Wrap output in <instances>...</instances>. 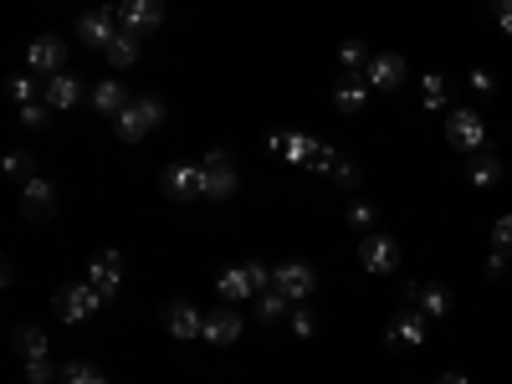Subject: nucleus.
Segmentation results:
<instances>
[{"label":"nucleus","instance_id":"obj_4","mask_svg":"<svg viewBox=\"0 0 512 384\" xmlns=\"http://www.w3.org/2000/svg\"><path fill=\"white\" fill-rule=\"evenodd\" d=\"M446 139H451L456 149H466V154L487 149V123H482V113H472V108H451V113H446Z\"/></svg>","mask_w":512,"mask_h":384},{"label":"nucleus","instance_id":"obj_30","mask_svg":"<svg viewBox=\"0 0 512 384\" xmlns=\"http://www.w3.org/2000/svg\"><path fill=\"white\" fill-rule=\"evenodd\" d=\"M446 93H451V88H446V77H441V72H425V82H420L425 108H441V103H446Z\"/></svg>","mask_w":512,"mask_h":384},{"label":"nucleus","instance_id":"obj_13","mask_svg":"<svg viewBox=\"0 0 512 384\" xmlns=\"http://www.w3.org/2000/svg\"><path fill=\"white\" fill-rule=\"evenodd\" d=\"M364 82H369L374 93H395L400 82H405V57H395V52H379V57H369Z\"/></svg>","mask_w":512,"mask_h":384},{"label":"nucleus","instance_id":"obj_40","mask_svg":"<svg viewBox=\"0 0 512 384\" xmlns=\"http://www.w3.org/2000/svg\"><path fill=\"white\" fill-rule=\"evenodd\" d=\"M466 82H472V88H477V93H492V72H482V67H477L472 77H466Z\"/></svg>","mask_w":512,"mask_h":384},{"label":"nucleus","instance_id":"obj_20","mask_svg":"<svg viewBox=\"0 0 512 384\" xmlns=\"http://www.w3.org/2000/svg\"><path fill=\"white\" fill-rule=\"evenodd\" d=\"M466 180H472L477 190H492V185L502 180V159H497L492 149H477L472 159H466Z\"/></svg>","mask_w":512,"mask_h":384},{"label":"nucleus","instance_id":"obj_12","mask_svg":"<svg viewBox=\"0 0 512 384\" xmlns=\"http://www.w3.org/2000/svg\"><path fill=\"white\" fill-rule=\"evenodd\" d=\"M272 287L287 292L292 303H303V297L318 287V272H313L308 262H282V267H272Z\"/></svg>","mask_w":512,"mask_h":384},{"label":"nucleus","instance_id":"obj_42","mask_svg":"<svg viewBox=\"0 0 512 384\" xmlns=\"http://www.w3.org/2000/svg\"><path fill=\"white\" fill-rule=\"evenodd\" d=\"M436 384H472V379H466V374H446V379H436Z\"/></svg>","mask_w":512,"mask_h":384},{"label":"nucleus","instance_id":"obj_5","mask_svg":"<svg viewBox=\"0 0 512 384\" xmlns=\"http://www.w3.org/2000/svg\"><path fill=\"white\" fill-rule=\"evenodd\" d=\"M205 200H231L236 195V164H231V149H210L205 159Z\"/></svg>","mask_w":512,"mask_h":384},{"label":"nucleus","instance_id":"obj_17","mask_svg":"<svg viewBox=\"0 0 512 384\" xmlns=\"http://www.w3.org/2000/svg\"><path fill=\"white\" fill-rule=\"evenodd\" d=\"M88 282H93L103 297H118V287H123V256H118V251H103V256H93Z\"/></svg>","mask_w":512,"mask_h":384},{"label":"nucleus","instance_id":"obj_33","mask_svg":"<svg viewBox=\"0 0 512 384\" xmlns=\"http://www.w3.org/2000/svg\"><path fill=\"white\" fill-rule=\"evenodd\" d=\"M52 374H57L52 359H26V384H47Z\"/></svg>","mask_w":512,"mask_h":384},{"label":"nucleus","instance_id":"obj_29","mask_svg":"<svg viewBox=\"0 0 512 384\" xmlns=\"http://www.w3.org/2000/svg\"><path fill=\"white\" fill-rule=\"evenodd\" d=\"M62 384H108V374H103L98 364H82V359H77V364L62 369Z\"/></svg>","mask_w":512,"mask_h":384},{"label":"nucleus","instance_id":"obj_14","mask_svg":"<svg viewBox=\"0 0 512 384\" xmlns=\"http://www.w3.org/2000/svg\"><path fill=\"white\" fill-rule=\"evenodd\" d=\"M52 210H57V190L41 180V175L21 185V216H26V221H47Z\"/></svg>","mask_w":512,"mask_h":384},{"label":"nucleus","instance_id":"obj_28","mask_svg":"<svg viewBox=\"0 0 512 384\" xmlns=\"http://www.w3.org/2000/svg\"><path fill=\"white\" fill-rule=\"evenodd\" d=\"M6 175H11V180H21V185H26V180H36V154L11 149V154H6Z\"/></svg>","mask_w":512,"mask_h":384},{"label":"nucleus","instance_id":"obj_8","mask_svg":"<svg viewBox=\"0 0 512 384\" xmlns=\"http://www.w3.org/2000/svg\"><path fill=\"white\" fill-rule=\"evenodd\" d=\"M118 26L134 31V36H149L164 26V0H118Z\"/></svg>","mask_w":512,"mask_h":384},{"label":"nucleus","instance_id":"obj_18","mask_svg":"<svg viewBox=\"0 0 512 384\" xmlns=\"http://www.w3.org/2000/svg\"><path fill=\"white\" fill-rule=\"evenodd\" d=\"M241 338V318H236V308L226 303V308H216V313H205V344H216V349H226V344H236Z\"/></svg>","mask_w":512,"mask_h":384},{"label":"nucleus","instance_id":"obj_36","mask_svg":"<svg viewBox=\"0 0 512 384\" xmlns=\"http://www.w3.org/2000/svg\"><path fill=\"white\" fill-rule=\"evenodd\" d=\"M292 328L303 333V338H313V333H318V318H313L308 308H292Z\"/></svg>","mask_w":512,"mask_h":384},{"label":"nucleus","instance_id":"obj_32","mask_svg":"<svg viewBox=\"0 0 512 384\" xmlns=\"http://www.w3.org/2000/svg\"><path fill=\"white\" fill-rule=\"evenodd\" d=\"M349 226H354V231H374V205H369V200H354V205H349Z\"/></svg>","mask_w":512,"mask_h":384},{"label":"nucleus","instance_id":"obj_25","mask_svg":"<svg viewBox=\"0 0 512 384\" xmlns=\"http://www.w3.org/2000/svg\"><path fill=\"white\" fill-rule=\"evenodd\" d=\"M256 318H262V323L292 318V297H287V292H277V287H267L262 297H256Z\"/></svg>","mask_w":512,"mask_h":384},{"label":"nucleus","instance_id":"obj_34","mask_svg":"<svg viewBox=\"0 0 512 384\" xmlns=\"http://www.w3.org/2000/svg\"><path fill=\"white\" fill-rule=\"evenodd\" d=\"M338 159H344V154H338L333 144H318V159H313L308 169H318V175H333V164H338Z\"/></svg>","mask_w":512,"mask_h":384},{"label":"nucleus","instance_id":"obj_22","mask_svg":"<svg viewBox=\"0 0 512 384\" xmlns=\"http://www.w3.org/2000/svg\"><path fill=\"white\" fill-rule=\"evenodd\" d=\"M369 93H374V88H369L364 77H344V82L333 88V103H338V113H364Z\"/></svg>","mask_w":512,"mask_h":384},{"label":"nucleus","instance_id":"obj_16","mask_svg":"<svg viewBox=\"0 0 512 384\" xmlns=\"http://www.w3.org/2000/svg\"><path fill=\"white\" fill-rule=\"evenodd\" d=\"M164 328L175 338H205V313L195 303H164Z\"/></svg>","mask_w":512,"mask_h":384},{"label":"nucleus","instance_id":"obj_24","mask_svg":"<svg viewBox=\"0 0 512 384\" xmlns=\"http://www.w3.org/2000/svg\"><path fill=\"white\" fill-rule=\"evenodd\" d=\"M410 297H415V308L425 318H446V308H451V292L446 287H410Z\"/></svg>","mask_w":512,"mask_h":384},{"label":"nucleus","instance_id":"obj_2","mask_svg":"<svg viewBox=\"0 0 512 384\" xmlns=\"http://www.w3.org/2000/svg\"><path fill=\"white\" fill-rule=\"evenodd\" d=\"M159 123H164V103H159V98H134V103L113 118V134H118L123 144H139L144 134H154Z\"/></svg>","mask_w":512,"mask_h":384},{"label":"nucleus","instance_id":"obj_9","mask_svg":"<svg viewBox=\"0 0 512 384\" xmlns=\"http://www.w3.org/2000/svg\"><path fill=\"white\" fill-rule=\"evenodd\" d=\"M164 190L175 195V200H200L205 195V164H195V159L169 164L164 169Z\"/></svg>","mask_w":512,"mask_h":384},{"label":"nucleus","instance_id":"obj_6","mask_svg":"<svg viewBox=\"0 0 512 384\" xmlns=\"http://www.w3.org/2000/svg\"><path fill=\"white\" fill-rule=\"evenodd\" d=\"M359 267L374 272V277L395 272V267H400V241H395V236H384V231H369V236L359 241Z\"/></svg>","mask_w":512,"mask_h":384},{"label":"nucleus","instance_id":"obj_21","mask_svg":"<svg viewBox=\"0 0 512 384\" xmlns=\"http://www.w3.org/2000/svg\"><path fill=\"white\" fill-rule=\"evenodd\" d=\"M88 98H93V108H98V113H108V118H118L128 103H134V98L123 93V82H118V77H103V82H98V88H93Z\"/></svg>","mask_w":512,"mask_h":384},{"label":"nucleus","instance_id":"obj_39","mask_svg":"<svg viewBox=\"0 0 512 384\" xmlns=\"http://www.w3.org/2000/svg\"><path fill=\"white\" fill-rule=\"evenodd\" d=\"M487 277H507V251H492L487 256Z\"/></svg>","mask_w":512,"mask_h":384},{"label":"nucleus","instance_id":"obj_1","mask_svg":"<svg viewBox=\"0 0 512 384\" xmlns=\"http://www.w3.org/2000/svg\"><path fill=\"white\" fill-rule=\"evenodd\" d=\"M221 303H231V308H241V303H256L267 287H272V267H262V262H241V267H226L221 272Z\"/></svg>","mask_w":512,"mask_h":384},{"label":"nucleus","instance_id":"obj_10","mask_svg":"<svg viewBox=\"0 0 512 384\" xmlns=\"http://www.w3.org/2000/svg\"><path fill=\"white\" fill-rule=\"evenodd\" d=\"M318 144H323V139L292 134V128H277V134L267 139V149H272L277 159H287V164H313V159H318Z\"/></svg>","mask_w":512,"mask_h":384},{"label":"nucleus","instance_id":"obj_15","mask_svg":"<svg viewBox=\"0 0 512 384\" xmlns=\"http://www.w3.org/2000/svg\"><path fill=\"white\" fill-rule=\"evenodd\" d=\"M384 338H390L395 349H420V344H425V313H420V308L395 313V318H390V333H384Z\"/></svg>","mask_w":512,"mask_h":384},{"label":"nucleus","instance_id":"obj_27","mask_svg":"<svg viewBox=\"0 0 512 384\" xmlns=\"http://www.w3.org/2000/svg\"><path fill=\"white\" fill-rule=\"evenodd\" d=\"M338 62H344V72H349V77H364V67H369V47H364V41H344Z\"/></svg>","mask_w":512,"mask_h":384},{"label":"nucleus","instance_id":"obj_26","mask_svg":"<svg viewBox=\"0 0 512 384\" xmlns=\"http://www.w3.org/2000/svg\"><path fill=\"white\" fill-rule=\"evenodd\" d=\"M16 349H21V359H52V344L41 328H16Z\"/></svg>","mask_w":512,"mask_h":384},{"label":"nucleus","instance_id":"obj_19","mask_svg":"<svg viewBox=\"0 0 512 384\" xmlns=\"http://www.w3.org/2000/svg\"><path fill=\"white\" fill-rule=\"evenodd\" d=\"M41 98H47V108H77L82 103V82H77V72H57V77H47V88H41Z\"/></svg>","mask_w":512,"mask_h":384},{"label":"nucleus","instance_id":"obj_11","mask_svg":"<svg viewBox=\"0 0 512 384\" xmlns=\"http://www.w3.org/2000/svg\"><path fill=\"white\" fill-rule=\"evenodd\" d=\"M113 36H118V11H108V6H98V11H88V16L77 21V41H82V47L108 52Z\"/></svg>","mask_w":512,"mask_h":384},{"label":"nucleus","instance_id":"obj_3","mask_svg":"<svg viewBox=\"0 0 512 384\" xmlns=\"http://www.w3.org/2000/svg\"><path fill=\"white\" fill-rule=\"evenodd\" d=\"M103 303H108V297H103L93 282H67V287L52 297V308H57V318H62V323H88Z\"/></svg>","mask_w":512,"mask_h":384},{"label":"nucleus","instance_id":"obj_35","mask_svg":"<svg viewBox=\"0 0 512 384\" xmlns=\"http://www.w3.org/2000/svg\"><path fill=\"white\" fill-rule=\"evenodd\" d=\"M492 246H497V251H507V256H512V216H502V221H497V226H492Z\"/></svg>","mask_w":512,"mask_h":384},{"label":"nucleus","instance_id":"obj_37","mask_svg":"<svg viewBox=\"0 0 512 384\" xmlns=\"http://www.w3.org/2000/svg\"><path fill=\"white\" fill-rule=\"evenodd\" d=\"M333 180H338V185H359V164L338 159V164H333Z\"/></svg>","mask_w":512,"mask_h":384},{"label":"nucleus","instance_id":"obj_7","mask_svg":"<svg viewBox=\"0 0 512 384\" xmlns=\"http://www.w3.org/2000/svg\"><path fill=\"white\" fill-rule=\"evenodd\" d=\"M26 72H36V77L67 72V41L62 36H36L31 47H26Z\"/></svg>","mask_w":512,"mask_h":384},{"label":"nucleus","instance_id":"obj_38","mask_svg":"<svg viewBox=\"0 0 512 384\" xmlns=\"http://www.w3.org/2000/svg\"><path fill=\"white\" fill-rule=\"evenodd\" d=\"M21 123H26V128H41V123H47V103H31V108H21Z\"/></svg>","mask_w":512,"mask_h":384},{"label":"nucleus","instance_id":"obj_41","mask_svg":"<svg viewBox=\"0 0 512 384\" xmlns=\"http://www.w3.org/2000/svg\"><path fill=\"white\" fill-rule=\"evenodd\" d=\"M497 26L512 31V0H497Z\"/></svg>","mask_w":512,"mask_h":384},{"label":"nucleus","instance_id":"obj_31","mask_svg":"<svg viewBox=\"0 0 512 384\" xmlns=\"http://www.w3.org/2000/svg\"><path fill=\"white\" fill-rule=\"evenodd\" d=\"M11 98L21 103V108H31V103H47V98H36V77H11Z\"/></svg>","mask_w":512,"mask_h":384},{"label":"nucleus","instance_id":"obj_23","mask_svg":"<svg viewBox=\"0 0 512 384\" xmlns=\"http://www.w3.org/2000/svg\"><path fill=\"white\" fill-rule=\"evenodd\" d=\"M103 57H108V67H134V62H139V36L118 26V36L108 41V52H103Z\"/></svg>","mask_w":512,"mask_h":384}]
</instances>
